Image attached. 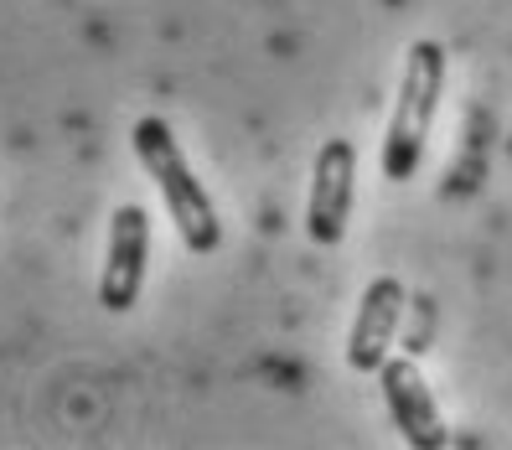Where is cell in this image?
Listing matches in <instances>:
<instances>
[{
	"mask_svg": "<svg viewBox=\"0 0 512 450\" xmlns=\"http://www.w3.org/2000/svg\"><path fill=\"white\" fill-rule=\"evenodd\" d=\"M130 145H135V161L150 171L156 192L166 197V213H171L176 233H182V244L192 254H218V244H223L218 207H213V197H207V187L192 176L182 145H176V135H171V125L161 114H140L135 130H130Z\"/></svg>",
	"mask_w": 512,
	"mask_h": 450,
	"instance_id": "obj_1",
	"label": "cell"
},
{
	"mask_svg": "<svg viewBox=\"0 0 512 450\" xmlns=\"http://www.w3.org/2000/svg\"><path fill=\"white\" fill-rule=\"evenodd\" d=\"M445 94V47L419 37L404 52V78H399V99L383 130V182H414V171L425 166V140L435 125V109Z\"/></svg>",
	"mask_w": 512,
	"mask_h": 450,
	"instance_id": "obj_2",
	"label": "cell"
},
{
	"mask_svg": "<svg viewBox=\"0 0 512 450\" xmlns=\"http://www.w3.org/2000/svg\"><path fill=\"white\" fill-rule=\"evenodd\" d=\"M145 254H150V213L140 202H119L109 213V249L99 269V306L125 316L135 311L145 285Z\"/></svg>",
	"mask_w": 512,
	"mask_h": 450,
	"instance_id": "obj_3",
	"label": "cell"
},
{
	"mask_svg": "<svg viewBox=\"0 0 512 450\" xmlns=\"http://www.w3.org/2000/svg\"><path fill=\"white\" fill-rule=\"evenodd\" d=\"M352 182H357V145L352 140H326L311 166V197H306V233L311 244L337 249L347 238L352 218Z\"/></svg>",
	"mask_w": 512,
	"mask_h": 450,
	"instance_id": "obj_4",
	"label": "cell"
},
{
	"mask_svg": "<svg viewBox=\"0 0 512 450\" xmlns=\"http://www.w3.org/2000/svg\"><path fill=\"white\" fill-rule=\"evenodd\" d=\"M378 383H383V404H388V414H394L404 445H414V450H445L450 445L440 404H435V394H430V383H425L414 357H388V363L378 368Z\"/></svg>",
	"mask_w": 512,
	"mask_h": 450,
	"instance_id": "obj_5",
	"label": "cell"
},
{
	"mask_svg": "<svg viewBox=\"0 0 512 450\" xmlns=\"http://www.w3.org/2000/svg\"><path fill=\"white\" fill-rule=\"evenodd\" d=\"M399 321H404V285L394 275H378L363 300H357V321H352V337H347V368L352 373H378L388 363V347L399 337Z\"/></svg>",
	"mask_w": 512,
	"mask_h": 450,
	"instance_id": "obj_6",
	"label": "cell"
}]
</instances>
